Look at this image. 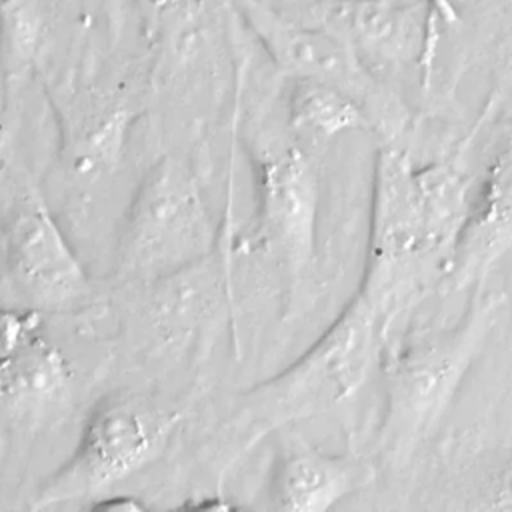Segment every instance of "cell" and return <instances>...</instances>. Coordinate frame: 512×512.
Masks as SVG:
<instances>
[{
	"instance_id": "6da1fadb",
	"label": "cell",
	"mask_w": 512,
	"mask_h": 512,
	"mask_svg": "<svg viewBox=\"0 0 512 512\" xmlns=\"http://www.w3.org/2000/svg\"><path fill=\"white\" fill-rule=\"evenodd\" d=\"M458 154L432 164H414L392 140L380 144L374 160L368 248L362 288L388 312H400V284L416 262L438 256L446 268L470 204L468 174ZM444 274V270H442Z\"/></svg>"
},
{
	"instance_id": "7a4b0ae2",
	"label": "cell",
	"mask_w": 512,
	"mask_h": 512,
	"mask_svg": "<svg viewBox=\"0 0 512 512\" xmlns=\"http://www.w3.org/2000/svg\"><path fill=\"white\" fill-rule=\"evenodd\" d=\"M392 320L362 286L332 324L288 368L254 386L232 422L248 444L274 428L324 414L356 396L380 360Z\"/></svg>"
},
{
	"instance_id": "3957f363",
	"label": "cell",
	"mask_w": 512,
	"mask_h": 512,
	"mask_svg": "<svg viewBox=\"0 0 512 512\" xmlns=\"http://www.w3.org/2000/svg\"><path fill=\"white\" fill-rule=\"evenodd\" d=\"M502 298L478 294L450 328L418 336L382 360L384 412L380 458L400 466L434 432L496 324Z\"/></svg>"
},
{
	"instance_id": "277c9868",
	"label": "cell",
	"mask_w": 512,
	"mask_h": 512,
	"mask_svg": "<svg viewBox=\"0 0 512 512\" xmlns=\"http://www.w3.org/2000/svg\"><path fill=\"white\" fill-rule=\"evenodd\" d=\"M174 416L136 396L102 400L88 416L70 460L48 478L36 506L98 496L148 466L164 448Z\"/></svg>"
},
{
	"instance_id": "5b68a950",
	"label": "cell",
	"mask_w": 512,
	"mask_h": 512,
	"mask_svg": "<svg viewBox=\"0 0 512 512\" xmlns=\"http://www.w3.org/2000/svg\"><path fill=\"white\" fill-rule=\"evenodd\" d=\"M0 228L8 266L18 284L42 304L76 298L86 276L54 218L26 176L0 168Z\"/></svg>"
},
{
	"instance_id": "8992f818",
	"label": "cell",
	"mask_w": 512,
	"mask_h": 512,
	"mask_svg": "<svg viewBox=\"0 0 512 512\" xmlns=\"http://www.w3.org/2000/svg\"><path fill=\"white\" fill-rule=\"evenodd\" d=\"M312 20L344 40L366 66L418 62L424 86L430 82L434 56L426 0H322L312 8Z\"/></svg>"
},
{
	"instance_id": "52a82bcc",
	"label": "cell",
	"mask_w": 512,
	"mask_h": 512,
	"mask_svg": "<svg viewBox=\"0 0 512 512\" xmlns=\"http://www.w3.org/2000/svg\"><path fill=\"white\" fill-rule=\"evenodd\" d=\"M320 176L312 158L286 146L260 162V224L294 274L306 272L316 256Z\"/></svg>"
},
{
	"instance_id": "ba28073f",
	"label": "cell",
	"mask_w": 512,
	"mask_h": 512,
	"mask_svg": "<svg viewBox=\"0 0 512 512\" xmlns=\"http://www.w3.org/2000/svg\"><path fill=\"white\" fill-rule=\"evenodd\" d=\"M512 248V146L488 168L444 268V282L462 290L482 280Z\"/></svg>"
},
{
	"instance_id": "9c48e42d",
	"label": "cell",
	"mask_w": 512,
	"mask_h": 512,
	"mask_svg": "<svg viewBox=\"0 0 512 512\" xmlns=\"http://www.w3.org/2000/svg\"><path fill=\"white\" fill-rule=\"evenodd\" d=\"M264 36L276 60L296 74V78H314L334 84L356 96L362 104L366 102V96H370L372 102L384 100V92L372 70L332 32L320 26L304 28L284 20L266 18Z\"/></svg>"
},
{
	"instance_id": "30bf717a",
	"label": "cell",
	"mask_w": 512,
	"mask_h": 512,
	"mask_svg": "<svg viewBox=\"0 0 512 512\" xmlns=\"http://www.w3.org/2000/svg\"><path fill=\"white\" fill-rule=\"evenodd\" d=\"M38 328L36 314L0 312V396L38 402L64 388L66 362Z\"/></svg>"
},
{
	"instance_id": "8fae6325",
	"label": "cell",
	"mask_w": 512,
	"mask_h": 512,
	"mask_svg": "<svg viewBox=\"0 0 512 512\" xmlns=\"http://www.w3.org/2000/svg\"><path fill=\"white\" fill-rule=\"evenodd\" d=\"M200 210L186 178L172 172L152 176L132 222V244L144 262L176 260L178 250L202 234Z\"/></svg>"
},
{
	"instance_id": "7c38bea8",
	"label": "cell",
	"mask_w": 512,
	"mask_h": 512,
	"mask_svg": "<svg viewBox=\"0 0 512 512\" xmlns=\"http://www.w3.org/2000/svg\"><path fill=\"white\" fill-rule=\"evenodd\" d=\"M372 478V468L346 454L318 448L290 452L274 478L276 506L290 512H324Z\"/></svg>"
},
{
	"instance_id": "4fadbf2b",
	"label": "cell",
	"mask_w": 512,
	"mask_h": 512,
	"mask_svg": "<svg viewBox=\"0 0 512 512\" xmlns=\"http://www.w3.org/2000/svg\"><path fill=\"white\" fill-rule=\"evenodd\" d=\"M290 122L324 140L350 130L374 128L366 106L356 96L314 78H296L290 92Z\"/></svg>"
}]
</instances>
